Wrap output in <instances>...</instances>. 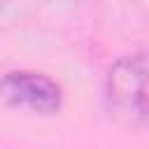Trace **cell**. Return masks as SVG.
I'll return each instance as SVG.
<instances>
[{"label": "cell", "instance_id": "obj_1", "mask_svg": "<svg viewBox=\"0 0 149 149\" xmlns=\"http://www.w3.org/2000/svg\"><path fill=\"white\" fill-rule=\"evenodd\" d=\"M107 100L128 123H147V61L144 54L121 58L107 74Z\"/></svg>", "mask_w": 149, "mask_h": 149}, {"label": "cell", "instance_id": "obj_2", "mask_svg": "<svg viewBox=\"0 0 149 149\" xmlns=\"http://www.w3.org/2000/svg\"><path fill=\"white\" fill-rule=\"evenodd\" d=\"M0 102L33 114H54L61 109V86L40 72L14 70L0 77Z\"/></svg>", "mask_w": 149, "mask_h": 149}]
</instances>
